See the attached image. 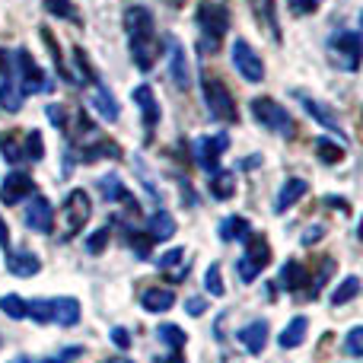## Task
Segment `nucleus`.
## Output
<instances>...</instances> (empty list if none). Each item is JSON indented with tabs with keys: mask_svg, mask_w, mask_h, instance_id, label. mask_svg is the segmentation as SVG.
<instances>
[{
	"mask_svg": "<svg viewBox=\"0 0 363 363\" xmlns=\"http://www.w3.org/2000/svg\"><path fill=\"white\" fill-rule=\"evenodd\" d=\"M125 29H128V48L131 57L138 64V70H153L160 57V38H157V23H153V13L147 6H128L125 13Z\"/></svg>",
	"mask_w": 363,
	"mask_h": 363,
	"instance_id": "obj_1",
	"label": "nucleus"
},
{
	"mask_svg": "<svg viewBox=\"0 0 363 363\" xmlns=\"http://www.w3.org/2000/svg\"><path fill=\"white\" fill-rule=\"evenodd\" d=\"M198 29H201V48L204 51H217L223 35L230 32V10L223 4H198Z\"/></svg>",
	"mask_w": 363,
	"mask_h": 363,
	"instance_id": "obj_2",
	"label": "nucleus"
},
{
	"mask_svg": "<svg viewBox=\"0 0 363 363\" xmlns=\"http://www.w3.org/2000/svg\"><path fill=\"white\" fill-rule=\"evenodd\" d=\"M89 213H93L89 194L83 191V188H74V191L64 198L61 213H57V223H61V233H57V239H61V242H70V239H74L77 233L83 230V223L89 220Z\"/></svg>",
	"mask_w": 363,
	"mask_h": 363,
	"instance_id": "obj_3",
	"label": "nucleus"
},
{
	"mask_svg": "<svg viewBox=\"0 0 363 363\" xmlns=\"http://www.w3.org/2000/svg\"><path fill=\"white\" fill-rule=\"evenodd\" d=\"M201 89H204V106H207V112H211V118L226 121V125L239 121L236 102H233L230 89H226L217 77H204V80H201Z\"/></svg>",
	"mask_w": 363,
	"mask_h": 363,
	"instance_id": "obj_4",
	"label": "nucleus"
},
{
	"mask_svg": "<svg viewBox=\"0 0 363 363\" xmlns=\"http://www.w3.org/2000/svg\"><path fill=\"white\" fill-rule=\"evenodd\" d=\"M245 242H249V249H245V255L236 262V274L242 284H252L264 268H268L271 249H268V239L264 236H249Z\"/></svg>",
	"mask_w": 363,
	"mask_h": 363,
	"instance_id": "obj_5",
	"label": "nucleus"
},
{
	"mask_svg": "<svg viewBox=\"0 0 363 363\" xmlns=\"http://www.w3.org/2000/svg\"><path fill=\"white\" fill-rule=\"evenodd\" d=\"M360 51H363V45H360V35L357 32H335L332 38H328V55H332V64H338L341 70H357L360 67Z\"/></svg>",
	"mask_w": 363,
	"mask_h": 363,
	"instance_id": "obj_6",
	"label": "nucleus"
},
{
	"mask_svg": "<svg viewBox=\"0 0 363 363\" xmlns=\"http://www.w3.org/2000/svg\"><path fill=\"white\" fill-rule=\"evenodd\" d=\"M252 115H255V121L262 128H268V131L294 134V121H290L287 108L277 106V102L268 99V96H255V99H252Z\"/></svg>",
	"mask_w": 363,
	"mask_h": 363,
	"instance_id": "obj_7",
	"label": "nucleus"
},
{
	"mask_svg": "<svg viewBox=\"0 0 363 363\" xmlns=\"http://www.w3.org/2000/svg\"><path fill=\"white\" fill-rule=\"evenodd\" d=\"M13 57H16L13 64H16V70H19V80H16L19 93H23V96H29V93H48V89H51V80L42 74V67L32 61L29 48H19Z\"/></svg>",
	"mask_w": 363,
	"mask_h": 363,
	"instance_id": "obj_8",
	"label": "nucleus"
},
{
	"mask_svg": "<svg viewBox=\"0 0 363 363\" xmlns=\"http://www.w3.org/2000/svg\"><path fill=\"white\" fill-rule=\"evenodd\" d=\"M233 67H236L249 83H262L264 80L262 57L255 55V48H252L245 38H236V42H233Z\"/></svg>",
	"mask_w": 363,
	"mask_h": 363,
	"instance_id": "obj_9",
	"label": "nucleus"
},
{
	"mask_svg": "<svg viewBox=\"0 0 363 363\" xmlns=\"http://www.w3.org/2000/svg\"><path fill=\"white\" fill-rule=\"evenodd\" d=\"M226 147H230V138H226V134H211V138H201V144H198V166L207 172V176H213V172L220 169V157L226 153Z\"/></svg>",
	"mask_w": 363,
	"mask_h": 363,
	"instance_id": "obj_10",
	"label": "nucleus"
},
{
	"mask_svg": "<svg viewBox=\"0 0 363 363\" xmlns=\"http://www.w3.org/2000/svg\"><path fill=\"white\" fill-rule=\"evenodd\" d=\"M32 176L29 172H19V169H13V172H6V179H4V185H0V201L4 204H19L23 198H29L32 194Z\"/></svg>",
	"mask_w": 363,
	"mask_h": 363,
	"instance_id": "obj_11",
	"label": "nucleus"
},
{
	"mask_svg": "<svg viewBox=\"0 0 363 363\" xmlns=\"http://www.w3.org/2000/svg\"><path fill=\"white\" fill-rule=\"evenodd\" d=\"M51 223H55V211H51V201L45 194H35L26 207V226L35 233H51Z\"/></svg>",
	"mask_w": 363,
	"mask_h": 363,
	"instance_id": "obj_12",
	"label": "nucleus"
},
{
	"mask_svg": "<svg viewBox=\"0 0 363 363\" xmlns=\"http://www.w3.org/2000/svg\"><path fill=\"white\" fill-rule=\"evenodd\" d=\"M131 99H134V106L140 108V118H144V128H147V134H150L153 128L160 125V102H157V96H153V89L147 86V83H140V86H134Z\"/></svg>",
	"mask_w": 363,
	"mask_h": 363,
	"instance_id": "obj_13",
	"label": "nucleus"
},
{
	"mask_svg": "<svg viewBox=\"0 0 363 363\" xmlns=\"http://www.w3.org/2000/svg\"><path fill=\"white\" fill-rule=\"evenodd\" d=\"M296 99H300V106L306 108V115L309 118H315L319 121V125H325L328 131H338V138H345V131H341V121H338V115H332V108L328 106H322L319 99H313V96H306V93H300V89H296Z\"/></svg>",
	"mask_w": 363,
	"mask_h": 363,
	"instance_id": "obj_14",
	"label": "nucleus"
},
{
	"mask_svg": "<svg viewBox=\"0 0 363 363\" xmlns=\"http://www.w3.org/2000/svg\"><path fill=\"white\" fill-rule=\"evenodd\" d=\"M4 264L13 277H32L42 271V258L32 255V252H6Z\"/></svg>",
	"mask_w": 363,
	"mask_h": 363,
	"instance_id": "obj_15",
	"label": "nucleus"
},
{
	"mask_svg": "<svg viewBox=\"0 0 363 363\" xmlns=\"http://www.w3.org/2000/svg\"><path fill=\"white\" fill-rule=\"evenodd\" d=\"M169 74H172V83L179 89H188L191 86V70H188V57H185V48L169 38Z\"/></svg>",
	"mask_w": 363,
	"mask_h": 363,
	"instance_id": "obj_16",
	"label": "nucleus"
},
{
	"mask_svg": "<svg viewBox=\"0 0 363 363\" xmlns=\"http://www.w3.org/2000/svg\"><path fill=\"white\" fill-rule=\"evenodd\" d=\"M306 191H309L306 179H287V182H284V185H281V191H277L274 211H277V213H284V211H287V207H294L296 201H300Z\"/></svg>",
	"mask_w": 363,
	"mask_h": 363,
	"instance_id": "obj_17",
	"label": "nucleus"
},
{
	"mask_svg": "<svg viewBox=\"0 0 363 363\" xmlns=\"http://www.w3.org/2000/svg\"><path fill=\"white\" fill-rule=\"evenodd\" d=\"M99 191L106 194V201H125V204L131 207L134 213L140 211V207H138V201H134L131 194H128V188L121 185V179L115 176V172H108V176H102V179H99Z\"/></svg>",
	"mask_w": 363,
	"mask_h": 363,
	"instance_id": "obj_18",
	"label": "nucleus"
},
{
	"mask_svg": "<svg viewBox=\"0 0 363 363\" xmlns=\"http://www.w3.org/2000/svg\"><path fill=\"white\" fill-rule=\"evenodd\" d=\"M93 108L99 112V118L118 121V102H115V96L108 93L99 80H93Z\"/></svg>",
	"mask_w": 363,
	"mask_h": 363,
	"instance_id": "obj_19",
	"label": "nucleus"
},
{
	"mask_svg": "<svg viewBox=\"0 0 363 363\" xmlns=\"http://www.w3.org/2000/svg\"><path fill=\"white\" fill-rule=\"evenodd\" d=\"M19 108H23V93H19L16 80H13L10 74L0 77V112L16 115Z\"/></svg>",
	"mask_w": 363,
	"mask_h": 363,
	"instance_id": "obj_20",
	"label": "nucleus"
},
{
	"mask_svg": "<svg viewBox=\"0 0 363 363\" xmlns=\"http://www.w3.org/2000/svg\"><path fill=\"white\" fill-rule=\"evenodd\" d=\"M239 341L245 345L249 354H262L264 345H268V322H252V325H245L242 332H239Z\"/></svg>",
	"mask_w": 363,
	"mask_h": 363,
	"instance_id": "obj_21",
	"label": "nucleus"
},
{
	"mask_svg": "<svg viewBox=\"0 0 363 363\" xmlns=\"http://www.w3.org/2000/svg\"><path fill=\"white\" fill-rule=\"evenodd\" d=\"M147 236H150L153 242H163V239L176 236V220H172V213H166V211L153 213V217L147 220Z\"/></svg>",
	"mask_w": 363,
	"mask_h": 363,
	"instance_id": "obj_22",
	"label": "nucleus"
},
{
	"mask_svg": "<svg viewBox=\"0 0 363 363\" xmlns=\"http://www.w3.org/2000/svg\"><path fill=\"white\" fill-rule=\"evenodd\" d=\"M249 4H252V10H255L258 23L274 35V42H281V23H277V13H274V0H249Z\"/></svg>",
	"mask_w": 363,
	"mask_h": 363,
	"instance_id": "obj_23",
	"label": "nucleus"
},
{
	"mask_svg": "<svg viewBox=\"0 0 363 363\" xmlns=\"http://www.w3.org/2000/svg\"><path fill=\"white\" fill-rule=\"evenodd\" d=\"M51 306H55V322L64 328H74L77 322H80V303L74 300V296H61V300H51Z\"/></svg>",
	"mask_w": 363,
	"mask_h": 363,
	"instance_id": "obj_24",
	"label": "nucleus"
},
{
	"mask_svg": "<svg viewBox=\"0 0 363 363\" xmlns=\"http://www.w3.org/2000/svg\"><path fill=\"white\" fill-rule=\"evenodd\" d=\"M252 236V223L245 217H226L220 223V239L223 242H245Z\"/></svg>",
	"mask_w": 363,
	"mask_h": 363,
	"instance_id": "obj_25",
	"label": "nucleus"
},
{
	"mask_svg": "<svg viewBox=\"0 0 363 363\" xmlns=\"http://www.w3.org/2000/svg\"><path fill=\"white\" fill-rule=\"evenodd\" d=\"M140 306H144L147 313H169V309L176 306V296H172V290L153 287V290H147V294L140 296Z\"/></svg>",
	"mask_w": 363,
	"mask_h": 363,
	"instance_id": "obj_26",
	"label": "nucleus"
},
{
	"mask_svg": "<svg viewBox=\"0 0 363 363\" xmlns=\"http://www.w3.org/2000/svg\"><path fill=\"white\" fill-rule=\"evenodd\" d=\"M236 194V172L230 169H217L211 176V198L217 201H230Z\"/></svg>",
	"mask_w": 363,
	"mask_h": 363,
	"instance_id": "obj_27",
	"label": "nucleus"
},
{
	"mask_svg": "<svg viewBox=\"0 0 363 363\" xmlns=\"http://www.w3.org/2000/svg\"><path fill=\"white\" fill-rule=\"evenodd\" d=\"M306 328L309 322L303 319V315H296V319H290V325L281 332V338H277V345L284 347V351H290V347H300L303 338H306Z\"/></svg>",
	"mask_w": 363,
	"mask_h": 363,
	"instance_id": "obj_28",
	"label": "nucleus"
},
{
	"mask_svg": "<svg viewBox=\"0 0 363 363\" xmlns=\"http://www.w3.org/2000/svg\"><path fill=\"white\" fill-rule=\"evenodd\" d=\"M277 281H281L284 290H303L309 277H306V268H303L300 262H287L281 268V277H277Z\"/></svg>",
	"mask_w": 363,
	"mask_h": 363,
	"instance_id": "obj_29",
	"label": "nucleus"
},
{
	"mask_svg": "<svg viewBox=\"0 0 363 363\" xmlns=\"http://www.w3.org/2000/svg\"><path fill=\"white\" fill-rule=\"evenodd\" d=\"M315 157H319V163L335 166L345 160V147H338L332 138H315Z\"/></svg>",
	"mask_w": 363,
	"mask_h": 363,
	"instance_id": "obj_30",
	"label": "nucleus"
},
{
	"mask_svg": "<svg viewBox=\"0 0 363 363\" xmlns=\"http://www.w3.org/2000/svg\"><path fill=\"white\" fill-rule=\"evenodd\" d=\"M357 294H360V277H357V274H351V277H345V281H341L338 287H335L332 303H335V306H345V303H351Z\"/></svg>",
	"mask_w": 363,
	"mask_h": 363,
	"instance_id": "obj_31",
	"label": "nucleus"
},
{
	"mask_svg": "<svg viewBox=\"0 0 363 363\" xmlns=\"http://www.w3.org/2000/svg\"><path fill=\"white\" fill-rule=\"evenodd\" d=\"M26 315L38 325H48V322H55V306H51V300H32L26 303Z\"/></svg>",
	"mask_w": 363,
	"mask_h": 363,
	"instance_id": "obj_32",
	"label": "nucleus"
},
{
	"mask_svg": "<svg viewBox=\"0 0 363 363\" xmlns=\"http://www.w3.org/2000/svg\"><path fill=\"white\" fill-rule=\"evenodd\" d=\"M157 338L163 341V345H169L172 351H179V347H185V341H188V335L182 332L179 325H172V322H163V325L157 328Z\"/></svg>",
	"mask_w": 363,
	"mask_h": 363,
	"instance_id": "obj_33",
	"label": "nucleus"
},
{
	"mask_svg": "<svg viewBox=\"0 0 363 363\" xmlns=\"http://www.w3.org/2000/svg\"><path fill=\"white\" fill-rule=\"evenodd\" d=\"M0 313L10 315V319H26V300L16 296V294L0 296Z\"/></svg>",
	"mask_w": 363,
	"mask_h": 363,
	"instance_id": "obj_34",
	"label": "nucleus"
},
{
	"mask_svg": "<svg viewBox=\"0 0 363 363\" xmlns=\"http://www.w3.org/2000/svg\"><path fill=\"white\" fill-rule=\"evenodd\" d=\"M23 157H29L32 163H38V160L45 157V140H42V131H29L26 134V150Z\"/></svg>",
	"mask_w": 363,
	"mask_h": 363,
	"instance_id": "obj_35",
	"label": "nucleus"
},
{
	"mask_svg": "<svg viewBox=\"0 0 363 363\" xmlns=\"http://www.w3.org/2000/svg\"><path fill=\"white\" fill-rule=\"evenodd\" d=\"M0 153H4V160L6 163H23V150L16 147V138L13 134H0Z\"/></svg>",
	"mask_w": 363,
	"mask_h": 363,
	"instance_id": "obj_36",
	"label": "nucleus"
},
{
	"mask_svg": "<svg viewBox=\"0 0 363 363\" xmlns=\"http://www.w3.org/2000/svg\"><path fill=\"white\" fill-rule=\"evenodd\" d=\"M108 239H112V230H108V226H102V230H96L93 236L86 239V252H89V255H99V252L108 245Z\"/></svg>",
	"mask_w": 363,
	"mask_h": 363,
	"instance_id": "obj_37",
	"label": "nucleus"
},
{
	"mask_svg": "<svg viewBox=\"0 0 363 363\" xmlns=\"http://www.w3.org/2000/svg\"><path fill=\"white\" fill-rule=\"evenodd\" d=\"M345 354H351V357H360L363 354V328H351L347 332V341H345Z\"/></svg>",
	"mask_w": 363,
	"mask_h": 363,
	"instance_id": "obj_38",
	"label": "nucleus"
},
{
	"mask_svg": "<svg viewBox=\"0 0 363 363\" xmlns=\"http://www.w3.org/2000/svg\"><path fill=\"white\" fill-rule=\"evenodd\" d=\"M48 13H55V16H64V19H74V23H80L77 19V13H74V4L70 0H48Z\"/></svg>",
	"mask_w": 363,
	"mask_h": 363,
	"instance_id": "obj_39",
	"label": "nucleus"
},
{
	"mask_svg": "<svg viewBox=\"0 0 363 363\" xmlns=\"http://www.w3.org/2000/svg\"><path fill=\"white\" fill-rule=\"evenodd\" d=\"M204 287L211 290L213 296H223V281H220V264H211L204 274Z\"/></svg>",
	"mask_w": 363,
	"mask_h": 363,
	"instance_id": "obj_40",
	"label": "nucleus"
},
{
	"mask_svg": "<svg viewBox=\"0 0 363 363\" xmlns=\"http://www.w3.org/2000/svg\"><path fill=\"white\" fill-rule=\"evenodd\" d=\"M45 112H48V121H51V125L61 128V131H67V108H64V106H48Z\"/></svg>",
	"mask_w": 363,
	"mask_h": 363,
	"instance_id": "obj_41",
	"label": "nucleus"
},
{
	"mask_svg": "<svg viewBox=\"0 0 363 363\" xmlns=\"http://www.w3.org/2000/svg\"><path fill=\"white\" fill-rule=\"evenodd\" d=\"M150 242H153L150 236H140V233H131V245H134V252H138V258H147V255H150Z\"/></svg>",
	"mask_w": 363,
	"mask_h": 363,
	"instance_id": "obj_42",
	"label": "nucleus"
},
{
	"mask_svg": "<svg viewBox=\"0 0 363 363\" xmlns=\"http://www.w3.org/2000/svg\"><path fill=\"white\" fill-rule=\"evenodd\" d=\"M108 338H112V345L118 347V351H128V347H131V335H128L125 328H112V332H108Z\"/></svg>",
	"mask_w": 363,
	"mask_h": 363,
	"instance_id": "obj_43",
	"label": "nucleus"
},
{
	"mask_svg": "<svg viewBox=\"0 0 363 363\" xmlns=\"http://www.w3.org/2000/svg\"><path fill=\"white\" fill-rule=\"evenodd\" d=\"M319 4L322 0H290V10H294L296 16H306V13H313Z\"/></svg>",
	"mask_w": 363,
	"mask_h": 363,
	"instance_id": "obj_44",
	"label": "nucleus"
},
{
	"mask_svg": "<svg viewBox=\"0 0 363 363\" xmlns=\"http://www.w3.org/2000/svg\"><path fill=\"white\" fill-rule=\"evenodd\" d=\"M204 309H207V300H204V296H188V300H185V313H188V315H201Z\"/></svg>",
	"mask_w": 363,
	"mask_h": 363,
	"instance_id": "obj_45",
	"label": "nucleus"
},
{
	"mask_svg": "<svg viewBox=\"0 0 363 363\" xmlns=\"http://www.w3.org/2000/svg\"><path fill=\"white\" fill-rule=\"evenodd\" d=\"M182 258H185V252H182V249H169L163 258H160V268H163V271H169L172 264H179V262H182Z\"/></svg>",
	"mask_w": 363,
	"mask_h": 363,
	"instance_id": "obj_46",
	"label": "nucleus"
},
{
	"mask_svg": "<svg viewBox=\"0 0 363 363\" xmlns=\"http://www.w3.org/2000/svg\"><path fill=\"white\" fill-rule=\"evenodd\" d=\"M80 351H83V347H64V354H57V357H51L48 363H70V360H77V357H80Z\"/></svg>",
	"mask_w": 363,
	"mask_h": 363,
	"instance_id": "obj_47",
	"label": "nucleus"
},
{
	"mask_svg": "<svg viewBox=\"0 0 363 363\" xmlns=\"http://www.w3.org/2000/svg\"><path fill=\"white\" fill-rule=\"evenodd\" d=\"M13 70V55L6 48H0V77H6Z\"/></svg>",
	"mask_w": 363,
	"mask_h": 363,
	"instance_id": "obj_48",
	"label": "nucleus"
},
{
	"mask_svg": "<svg viewBox=\"0 0 363 363\" xmlns=\"http://www.w3.org/2000/svg\"><path fill=\"white\" fill-rule=\"evenodd\" d=\"M322 233H325V230H322V226H315V230H306V233H303V245H313V242H319V239H322Z\"/></svg>",
	"mask_w": 363,
	"mask_h": 363,
	"instance_id": "obj_49",
	"label": "nucleus"
},
{
	"mask_svg": "<svg viewBox=\"0 0 363 363\" xmlns=\"http://www.w3.org/2000/svg\"><path fill=\"white\" fill-rule=\"evenodd\" d=\"M0 249H10V230H6V223H4V217H0Z\"/></svg>",
	"mask_w": 363,
	"mask_h": 363,
	"instance_id": "obj_50",
	"label": "nucleus"
},
{
	"mask_svg": "<svg viewBox=\"0 0 363 363\" xmlns=\"http://www.w3.org/2000/svg\"><path fill=\"white\" fill-rule=\"evenodd\" d=\"M102 363H131L128 357H108V360H102Z\"/></svg>",
	"mask_w": 363,
	"mask_h": 363,
	"instance_id": "obj_51",
	"label": "nucleus"
},
{
	"mask_svg": "<svg viewBox=\"0 0 363 363\" xmlns=\"http://www.w3.org/2000/svg\"><path fill=\"white\" fill-rule=\"evenodd\" d=\"M166 363H185V360H182V354H172V357L166 360Z\"/></svg>",
	"mask_w": 363,
	"mask_h": 363,
	"instance_id": "obj_52",
	"label": "nucleus"
},
{
	"mask_svg": "<svg viewBox=\"0 0 363 363\" xmlns=\"http://www.w3.org/2000/svg\"><path fill=\"white\" fill-rule=\"evenodd\" d=\"M10 363H32L29 357H16V360H10Z\"/></svg>",
	"mask_w": 363,
	"mask_h": 363,
	"instance_id": "obj_53",
	"label": "nucleus"
},
{
	"mask_svg": "<svg viewBox=\"0 0 363 363\" xmlns=\"http://www.w3.org/2000/svg\"><path fill=\"white\" fill-rule=\"evenodd\" d=\"M169 4H172V6H179V4H182V0H169Z\"/></svg>",
	"mask_w": 363,
	"mask_h": 363,
	"instance_id": "obj_54",
	"label": "nucleus"
}]
</instances>
